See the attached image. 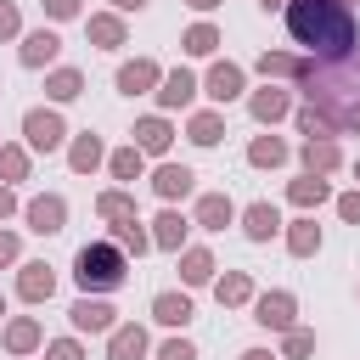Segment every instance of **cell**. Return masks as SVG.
<instances>
[{
    "label": "cell",
    "mask_w": 360,
    "mask_h": 360,
    "mask_svg": "<svg viewBox=\"0 0 360 360\" xmlns=\"http://www.w3.org/2000/svg\"><path fill=\"white\" fill-rule=\"evenodd\" d=\"M236 219V202L225 197V191H208V197H197V225L202 231H225Z\"/></svg>",
    "instance_id": "obj_15"
},
{
    "label": "cell",
    "mask_w": 360,
    "mask_h": 360,
    "mask_svg": "<svg viewBox=\"0 0 360 360\" xmlns=\"http://www.w3.org/2000/svg\"><path fill=\"white\" fill-rule=\"evenodd\" d=\"M186 135H191L197 146H219V135H225V118H219V112H191Z\"/></svg>",
    "instance_id": "obj_31"
},
{
    "label": "cell",
    "mask_w": 360,
    "mask_h": 360,
    "mask_svg": "<svg viewBox=\"0 0 360 360\" xmlns=\"http://www.w3.org/2000/svg\"><path fill=\"white\" fill-rule=\"evenodd\" d=\"M6 264H17V236H11V231H0V270H6Z\"/></svg>",
    "instance_id": "obj_43"
},
{
    "label": "cell",
    "mask_w": 360,
    "mask_h": 360,
    "mask_svg": "<svg viewBox=\"0 0 360 360\" xmlns=\"http://www.w3.org/2000/svg\"><path fill=\"white\" fill-rule=\"evenodd\" d=\"M22 219H28V231H34V236H56V231L68 225V202H62L56 191H45V197H28Z\"/></svg>",
    "instance_id": "obj_4"
},
{
    "label": "cell",
    "mask_w": 360,
    "mask_h": 360,
    "mask_svg": "<svg viewBox=\"0 0 360 360\" xmlns=\"http://www.w3.org/2000/svg\"><path fill=\"white\" fill-rule=\"evenodd\" d=\"M214 298H219L225 309H236V304H248V298H253V281H248V270H225V276L214 281Z\"/></svg>",
    "instance_id": "obj_24"
},
{
    "label": "cell",
    "mask_w": 360,
    "mask_h": 360,
    "mask_svg": "<svg viewBox=\"0 0 360 360\" xmlns=\"http://www.w3.org/2000/svg\"><path fill=\"white\" fill-rule=\"evenodd\" d=\"M17 292H22L28 304H45V298L56 292V276H51V264H22V276H17Z\"/></svg>",
    "instance_id": "obj_18"
},
{
    "label": "cell",
    "mask_w": 360,
    "mask_h": 360,
    "mask_svg": "<svg viewBox=\"0 0 360 360\" xmlns=\"http://www.w3.org/2000/svg\"><path fill=\"white\" fill-rule=\"evenodd\" d=\"M298 158H304V169H309V174H332V169L343 163L338 141H304V152H298Z\"/></svg>",
    "instance_id": "obj_22"
},
{
    "label": "cell",
    "mask_w": 360,
    "mask_h": 360,
    "mask_svg": "<svg viewBox=\"0 0 360 360\" xmlns=\"http://www.w3.org/2000/svg\"><path fill=\"white\" fill-rule=\"evenodd\" d=\"M112 242H118V248H135V253H146V248H152V236L141 231V219H129V225H112Z\"/></svg>",
    "instance_id": "obj_35"
},
{
    "label": "cell",
    "mask_w": 360,
    "mask_h": 360,
    "mask_svg": "<svg viewBox=\"0 0 360 360\" xmlns=\"http://www.w3.org/2000/svg\"><path fill=\"white\" fill-rule=\"evenodd\" d=\"M169 141H174L169 118H141V124H135V141H129V146H135L141 158H163V152H169Z\"/></svg>",
    "instance_id": "obj_9"
},
{
    "label": "cell",
    "mask_w": 360,
    "mask_h": 360,
    "mask_svg": "<svg viewBox=\"0 0 360 360\" xmlns=\"http://www.w3.org/2000/svg\"><path fill=\"white\" fill-rule=\"evenodd\" d=\"M11 34H17V6L0 0V39H11Z\"/></svg>",
    "instance_id": "obj_42"
},
{
    "label": "cell",
    "mask_w": 360,
    "mask_h": 360,
    "mask_svg": "<svg viewBox=\"0 0 360 360\" xmlns=\"http://www.w3.org/2000/svg\"><path fill=\"white\" fill-rule=\"evenodd\" d=\"M101 158H107V152H101V135H90V129L73 135V146H68V169H73V174H90Z\"/></svg>",
    "instance_id": "obj_20"
},
{
    "label": "cell",
    "mask_w": 360,
    "mask_h": 360,
    "mask_svg": "<svg viewBox=\"0 0 360 360\" xmlns=\"http://www.w3.org/2000/svg\"><path fill=\"white\" fill-rule=\"evenodd\" d=\"M45 360H84V349L73 338H56V343H45Z\"/></svg>",
    "instance_id": "obj_38"
},
{
    "label": "cell",
    "mask_w": 360,
    "mask_h": 360,
    "mask_svg": "<svg viewBox=\"0 0 360 360\" xmlns=\"http://www.w3.org/2000/svg\"><path fill=\"white\" fill-rule=\"evenodd\" d=\"M292 315H298L292 292H259V298H253V321L270 326V332H292Z\"/></svg>",
    "instance_id": "obj_5"
},
{
    "label": "cell",
    "mask_w": 360,
    "mask_h": 360,
    "mask_svg": "<svg viewBox=\"0 0 360 360\" xmlns=\"http://www.w3.org/2000/svg\"><path fill=\"white\" fill-rule=\"evenodd\" d=\"M242 360H276L270 349H242Z\"/></svg>",
    "instance_id": "obj_45"
},
{
    "label": "cell",
    "mask_w": 360,
    "mask_h": 360,
    "mask_svg": "<svg viewBox=\"0 0 360 360\" xmlns=\"http://www.w3.org/2000/svg\"><path fill=\"white\" fill-rule=\"evenodd\" d=\"M6 349H11V354H28V349H39V321H34V315H17V321H6Z\"/></svg>",
    "instance_id": "obj_28"
},
{
    "label": "cell",
    "mask_w": 360,
    "mask_h": 360,
    "mask_svg": "<svg viewBox=\"0 0 360 360\" xmlns=\"http://www.w3.org/2000/svg\"><path fill=\"white\" fill-rule=\"evenodd\" d=\"M315 248H321V225H315V219H292V225H287V253H292V259H309Z\"/></svg>",
    "instance_id": "obj_27"
},
{
    "label": "cell",
    "mask_w": 360,
    "mask_h": 360,
    "mask_svg": "<svg viewBox=\"0 0 360 360\" xmlns=\"http://www.w3.org/2000/svg\"><path fill=\"white\" fill-rule=\"evenodd\" d=\"M11 214H17V197H11L6 186H0V219H11Z\"/></svg>",
    "instance_id": "obj_44"
},
{
    "label": "cell",
    "mask_w": 360,
    "mask_h": 360,
    "mask_svg": "<svg viewBox=\"0 0 360 360\" xmlns=\"http://www.w3.org/2000/svg\"><path fill=\"white\" fill-rule=\"evenodd\" d=\"M354 180H360V163H354Z\"/></svg>",
    "instance_id": "obj_50"
},
{
    "label": "cell",
    "mask_w": 360,
    "mask_h": 360,
    "mask_svg": "<svg viewBox=\"0 0 360 360\" xmlns=\"http://www.w3.org/2000/svg\"><path fill=\"white\" fill-rule=\"evenodd\" d=\"M45 96H51V101H73V96H84V73H79V68H56V73L45 79Z\"/></svg>",
    "instance_id": "obj_29"
},
{
    "label": "cell",
    "mask_w": 360,
    "mask_h": 360,
    "mask_svg": "<svg viewBox=\"0 0 360 360\" xmlns=\"http://www.w3.org/2000/svg\"><path fill=\"white\" fill-rule=\"evenodd\" d=\"M242 231H248V242H270V236L281 231L276 202H248V208H242Z\"/></svg>",
    "instance_id": "obj_12"
},
{
    "label": "cell",
    "mask_w": 360,
    "mask_h": 360,
    "mask_svg": "<svg viewBox=\"0 0 360 360\" xmlns=\"http://www.w3.org/2000/svg\"><path fill=\"white\" fill-rule=\"evenodd\" d=\"M107 169H112V180H141V174H146V158H141L135 146H118V152L107 158Z\"/></svg>",
    "instance_id": "obj_33"
},
{
    "label": "cell",
    "mask_w": 360,
    "mask_h": 360,
    "mask_svg": "<svg viewBox=\"0 0 360 360\" xmlns=\"http://www.w3.org/2000/svg\"><path fill=\"white\" fill-rule=\"evenodd\" d=\"M73 281L84 292H112L124 287V248L118 242H84L73 253Z\"/></svg>",
    "instance_id": "obj_2"
},
{
    "label": "cell",
    "mask_w": 360,
    "mask_h": 360,
    "mask_svg": "<svg viewBox=\"0 0 360 360\" xmlns=\"http://www.w3.org/2000/svg\"><path fill=\"white\" fill-rule=\"evenodd\" d=\"M191 96H197V73H191V68H169V73L158 79V101H163V107H186Z\"/></svg>",
    "instance_id": "obj_10"
},
{
    "label": "cell",
    "mask_w": 360,
    "mask_h": 360,
    "mask_svg": "<svg viewBox=\"0 0 360 360\" xmlns=\"http://www.w3.org/2000/svg\"><path fill=\"white\" fill-rule=\"evenodd\" d=\"M202 90H208V101H219V107L236 101V96H242V68H236V62H214L208 79H202Z\"/></svg>",
    "instance_id": "obj_8"
},
{
    "label": "cell",
    "mask_w": 360,
    "mask_h": 360,
    "mask_svg": "<svg viewBox=\"0 0 360 360\" xmlns=\"http://www.w3.org/2000/svg\"><path fill=\"white\" fill-rule=\"evenodd\" d=\"M45 11H51L56 22H68V17H79V0H45Z\"/></svg>",
    "instance_id": "obj_41"
},
{
    "label": "cell",
    "mask_w": 360,
    "mask_h": 360,
    "mask_svg": "<svg viewBox=\"0 0 360 360\" xmlns=\"http://www.w3.org/2000/svg\"><path fill=\"white\" fill-rule=\"evenodd\" d=\"M259 73H264V79H292V73H298V56H287V51H264V56H259Z\"/></svg>",
    "instance_id": "obj_34"
},
{
    "label": "cell",
    "mask_w": 360,
    "mask_h": 360,
    "mask_svg": "<svg viewBox=\"0 0 360 360\" xmlns=\"http://www.w3.org/2000/svg\"><path fill=\"white\" fill-rule=\"evenodd\" d=\"M287 34L315 56V62H349L360 45V22L349 0H287Z\"/></svg>",
    "instance_id": "obj_1"
},
{
    "label": "cell",
    "mask_w": 360,
    "mask_h": 360,
    "mask_svg": "<svg viewBox=\"0 0 360 360\" xmlns=\"http://www.w3.org/2000/svg\"><path fill=\"white\" fill-rule=\"evenodd\" d=\"M259 6H264V11H276V6H287V0H259Z\"/></svg>",
    "instance_id": "obj_48"
},
{
    "label": "cell",
    "mask_w": 360,
    "mask_h": 360,
    "mask_svg": "<svg viewBox=\"0 0 360 360\" xmlns=\"http://www.w3.org/2000/svg\"><path fill=\"white\" fill-rule=\"evenodd\" d=\"M158 79H163V68H158L152 56H135V62H124V68H118V79H112V84H118L124 96H146Z\"/></svg>",
    "instance_id": "obj_7"
},
{
    "label": "cell",
    "mask_w": 360,
    "mask_h": 360,
    "mask_svg": "<svg viewBox=\"0 0 360 360\" xmlns=\"http://www.w3.org/2000/svg\"><path fill=\"white\" fill-rule=\"evenodd\" d=\"M84 34H90V45H96V51H118V45H124V17L96 11V17L84 22Z\"/></svg>",
    "instance_id": "obj_16"
},
{
    "label": "cell",
    "mask_w": 360,
    "mask_h": 360,
    "mask_svg": "<svg viewBox=\"0 0 360 360\" xmlns=\"http://www.w3.org/2000/svg\"><path fill=\"white\" fill-rule=\"evenodd\" d=\"M180 45H186L191 56H214V51H219V28H214V22H191Z\"/></svg>",
    "instance_id": "obj_32"
},
{
    "label": "cell",
    "mask_w": 360,
    "mask_h": 360,
    "mask_svg": "<svg viewBox=\"0 0 360 360\" xmlns=\"http://www.w3.org/2000/svg\"><path fill=\"white\" fill-rule=\"evenodd\" d=\"M96 214H101L107 225H129V219H135V197H129V191H101V197H96Z\"/></svg>",
    "instance_id": "obj_26"
},
{
    "label": "cell",
    "mask_w": 360,
    "mask_h": 360,
    "mask_svg": "<svg viewBox=\"0 0 360 360\" xmlns=\"http://www.w3.org/2000/svg\"><path fill=\"white\" fill-rule=\"evenodd\" d=\"M191 169L186 163H158V174H152V191L163 197V202H174V197H191Z\"/></svg>",
    "instance_id": "obj_11"
},
{
    "label": "cell",
    "mask_w": 360,
    "mask_h": 360,
    "mask_svg": "<svg viewBox=\"0 0 360 360\" xmlns=\"http://www.w3.org/2000/svg\"><path fill=\"white\" fill-rule=\"evenodd\" d=\"M152 321L158 326H186L191 321V298L186 292H158L152 298Z\"/></svg>",
    "instance_id": "obj_21"
},
{
    "label": "cell",
    "mask_w": 360,
    "mask_h": 360,
    "mask_svg": "<svg viewBox=\"0 0 360 360\" xmlns=\"http://www.w3.org/2000/svg\"><path fill=\"white\" fill-rule=\"evenodd\" d=\"M28 174V152L22 146H0V180H22Z\"/></svg>",
    "instance_id": "obj_36"
},
{
    "label": "cell",
    "mask_w": 360,
    "mask_h": 360,
    "mask_svg": "<svg viewBox=\"0 0 360 360\" xmlns=\"http://www.w3.org/2000/svg\"><path fill=\"white\" fill-rule=\"evenodd\" d=\"M146 354V332L129 321V326H112V338H107V360H141Z\"/></svg>",
    "instance_id": "obj_19"
},
{
    "label": "cell",
    "mask_w": 360,
    "mask_h": 360,
    "mask_svg": "<svg viewBox=\"0 0 360 360\" xmlns=\"http://www.w3.org/2000/svg\"><path fill=\"white\" fill-rule=\"evenodd\" d=\"M180 281L186 287H208L214 281V253L208 248H180Z\"/></svg>",
    "instance_id": "obj_17"
},
{
    "label": "cell",
    "mask_w": 360,
    "mask_h": 360,
    "mask_svg": "<svg viewBox=\"0 0 360 360\" xmlns=\"http://www.w3.org/2000/svg\"><path fill=\"white\" fill-rule=\"evenodd\" d=\"M0 321H6V292H0Z\"/></svg>",
    "instance_id": "obj_49"
},
{
    "label": "cell",
    "mask_w": 360,
    "mask_h": 360,
    "mask_svg": "<svg viewBox=\"0 0 360 360\" xmlns=\"http://www.w3.org/2000/svg\"><path fill=\"white\" fill-rule=\"evenodd\" d=\"M186 6H191V11H214L219 0H186Z\"/></svg>",
    "instance_id": "obj_46"
},
{
    "label": "cell",
    "mask_w": 360,
    "mask_h": 360,
    "mask_svg": "<svg viewBox=\"0 0 360 360\" xmlns=\"http://www.w3.org/2000/svg\"><path fill=\"white\" fill-rule=\"evenodd\" d=\"M287 197H292L298 208H315V202H326V197H332V186H326V174H304V180H292V186H287Z\"/></svg>",
    "instance_id": "obj_30"
},
{
    "label": "cell",
    "mask_w": 360,
    "mask_h": 360,
    "mask_svg": "<svg viewBox=\"0 0 360 360\" xmlns=\"http://www.w3.org/2000/svg\"><path fill=\"white\" fill-rule=\"evenodd\" d=\"M180 242H186V219H180L174 208H163V214L152 219V248H169V253H180Z\"/></svg>",
    "instance_id": "obj_23"
},
{
    "label": "cell",
    "mask_w": 360,
    "mask_h": 360,
    "mask_svg": "<svg viewBox=\"0 0 360 360\" xmlns=\"http://www.w3.org/2000/svg\"><path fill=\"white\" fill-rule=\"evenodd\" d=\"M158 360H197V349H191L186 338H169V343L158 349Z\"/></svg>",
    "instance_id": "obj_39"
},
{
    "label": "cell",
    "mask_w": 360,
    "mask_h": 360,
    "mask_svg": "<svg viewBox=\"0 0 360 360\" xmlns=\"http://www.w3.org/2000/svg\"><path fill=\"white\" fill-rule=\"evenodd\" d=\"M112 6H118V11H141L146 0H112Z\"/></svg>",
    "instance_id": "obj_47"
},
{
    "label": "cell",
    "mask_w": 360,
    "mask_h": 360,
    "mask_svg": "<svg viewBox=\"0 0 360 360\" xmlns=\"http://www.w3.org/2000/svg\"><path fill=\"white\" fill-rule=\"evenodd\" d=\"M22 141H28L34 152H56V146L68 141L62 112H51V107H28V112H22Z\"/></svg>",
    "instance_id": "obj_3"
},
{
    "label": "cell",
    "mask_w": 360,
    "mask_h": 360,
    "mask_svg": "<svg viewBox=\"0 0 360 360\" xmlns=\"http://www.w3.org/2000/svg\"><path fill=\"white\" fill-rule=\"evenodd\" d=\"M248 112H253L259 124H276V118H287V112H292V96H287V90H276V84H264V90H253Z\"/></svg>",
    "instance_id": "obj_14"
},
{
    "label": "cell",
    "mask_w": 360,
    "mask_h": 360,
    "mask_svg": "<svg viewBox=\"0 0 360 360\" xmlns=\"http://www.w3.org/2000/svg\"><path fill=\"white\" fill-rule=\"evenodd\" d=\"M68 315H73V326H79V332H112V326H118V321H112L118 309H112L107 298H90V292H84V298H73V309H68Z\"/></svg>",
    "instance_id": "obj_6"
},
{
    "label": "cell",
    "mask_w": 360,
    "mask_h": 360,
    "mask_svg": "<svg viewBox=\"0 0 360 360\" xmlns=\"http://www.w3.org/2000/svg\"><path fill=\"white\" fill-rule=\"evenodd\" d=\"M309 349H315V332H304V326H292V332H287V343H281V354H287V360H304Z\"/></svg>",
    "instance_id": "obj_37"
},
{
    "label": "cell",
    "mask_w": 360,
    "mask_h": 360,
    "mask_svg": "<svg viewBox=\"0 0 360 360\" xmlns=\"http://www.w3.org/2000/svg\"><path fill=\"white\" fill-rule=\"evenodd\" d=\"M56 51H62V39L51 34V28H34V34H22V68H45V62H56Z\"/></svg>",
    "instance_id": "obj_13"
},
{
    "label": "cell",
    "mask_w": 360,
    "mask_h": 360,
    "mask_svg": "<svg viewBox=\"0 0 360 360\" xmlns=\"http://www.w3.org/2000/svg\"><path fill=\"white\" fill-rule=\"evenodd\" d=\"M338 214H343L349 225H360V191H343V197H338Z\"/></svg>",
    "instance_id": "obj_40"
},
{
    "label": "cell",
    "mask_w": 360,
    "mask_h": 360,
    "mask_svg": "<svg viewBox=\"0 0 360 360\" xmlns=\"http://www.w3.org/2000/svg\"><path fill=\"white\" fill-rule=\"evenodd\" d=\"M248 163H253V169H281V163H287V141H276V135H253Z\"/></svg>",
    "instance_id": "obj_25"
}]
</instances>
